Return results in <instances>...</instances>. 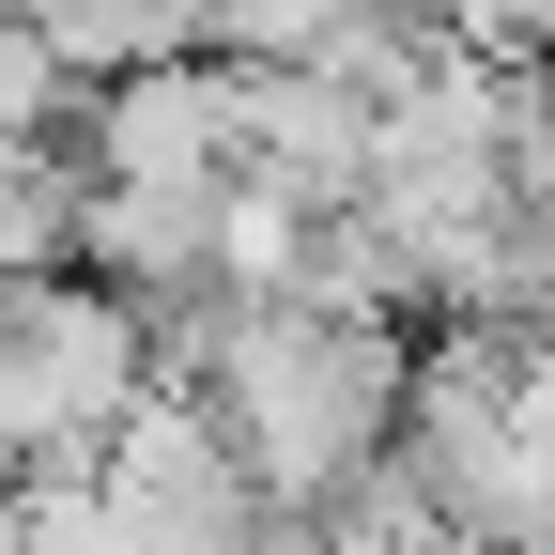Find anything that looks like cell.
I'll list each match as a JSON object with an SVG mask.
<instances>
[{"instance_id": "1", "label": "cell", "mask_w": 555, "mask_h": 555, "mask_svg": "<svg viewBox=\"0 0 555 555\" xmlns=\"http://www.w3.org/2000/svg\"><path fill=\"white\" fill-rule=\"evenodd\" d=\"M170 371L217 401V433L232 463L262 478V509H356L371 478L401 463V401H416V356L386 324H339L309 294H278V309H185L170 324Z\"/></svg>"}, {"instance_id": "2", "label": "cell", "mask_w": 555, "mask_h": 555, "mask_svg": "<svg viewBox=\"0 0 555 555\" xmlns=\"http://www.w3.org/2000/svg\"><path fill=\"white\" fill-rule=\"evenodd\" d=\"M16 540L31 555H247L262 540V478L232 463L217 401L170 371L93 463H62V478L16 494Z\"/></svg>"}, {"instance_id": "3", "label": "cell", "mask_w": 555, "mask_h": 555, "mask_svg": "<svg viewBox=\"0 0 555 555\" xmlns=\"http://www.w3.org/2000/svg\"><path fill=\"white\" fill-rule=\"evenodd\" d=\"M247 555H356V540H339V525H294V509H262V540Z\"/></svg>"}, {"instance_id": "4", "label": "cell", "mask_w": 555, "mask_h": 555, "mask_svg": "<svg viewBox=\"0 0 555 555\" xmlns=\"http://www.w3.org/2000/svg\"><path fill=\"white\" fill-rule=\"evenodd\" d=\"M0 555H31V540H16V494H0Z\"/></svg>"}]
</instances>
